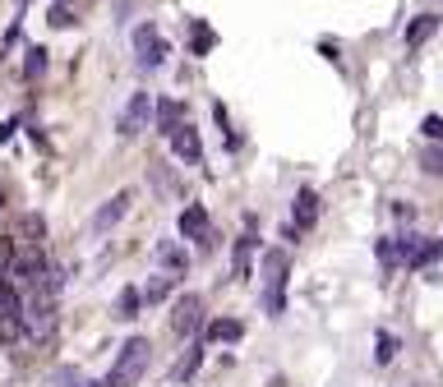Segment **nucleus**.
<instances>
[{
    "label": "nucleus",
    "mask_w": 443,
    "mask_h": 387,
    "mask_svg": "<svg viewBox=\"0 0 443 387\" xmlns=\"http://www.w3.org/2000/svg\"><path fill=\"white\" fill-rule=\"evenodd\" d=\"M55 290L51 281H42V286H28V295L19 300V318H23V332L33 337V342H46L55 332Z\"/></svg>",
    "instance_id": "1"
},
{
    "label": "nucleus",
    "mask_w": 443,
    "mask_h": 387,
    "mask_svg": "<svg viewBox=\"0 0 443 387\" xmlns=\"http://www.w3.org/2000/svg\"><path fill=\"white\" fill-rule=\"evenodd\" d=\"M148 360H153V346L144 342V337H134V342L121 346V360L111 365V374L102 378V387H134L139 378H144Z\"/></svg>",
    "instance_id": "2"
},
{
    "label": "nucleus",
    "mask_w": 443,
    "mask_h": 387,
    "mask_svg": "<svg viewBox=\"0 0 443 387\" xmlns=\"http://www.w3.org/2000/svg\"><path fill=\"white\" fill-rule=\"evenodd\" d=\"M203 328V295H180L176 304H171V332L176 337H194V332Z\"/></svg>",
    "instance_id": "3"
},
{
    "label": "nucleus",
    "mask_w": 443,
    "mask_h": 387,
    "mask_svg": "<svg viewBox=\"0 0 443 387\" xmlns=\"http://www.w3.org/2000/svg\"><path fill=\"white\" fill-rule=\"evenodd\" d=\"M264 267H268V300H264V304H268V314L277 318V314L287 309V254H277V249H273V254L264 258Z\"/></svg>",
    "instance_id": "4"
},
{
    "label": "nucleus",
    "mask_w": 443,
    "mask_h": 387,
    "mask_svg": "<svg viewBox=\"0 0 443 387\" xmlns=\"http://www.w3.org/2000/svg\"><path fill=\"white\" fill-rule=\"evenodd\" d=\"M166 143H171V153H176L185 166H199V162H203V134L194 129L189 120H180L176 129L166 134Z\"/></svg>",
    "instance_id": "5"
},
{
    "label": "nucleus",
    "mask_w": 443,
    "mask_h": 387,
    "mask_svg": "<svg viewBox=\"0 0 443 387\" xmlns=\"http://www.w3.org/2000/svg\"><path fill=\"white\" fill-rule=\"evenodd\" d=\"M134 51H139V65L144 69H157L166 60V42L157 37L153 23H139V28H134Z\"/></svg>",
    "instance_id": "6"
},
{
    "label": "nucleus",
    "mask_w": 443,
    "mask_h": 387,
    "mask_svg": "<svg viewBox=\"0 0 443 387\" xmlns=\"http://www.w3.org/2000/svg\"><path fill=\"white\" fill-rule=\"evenodd\" d=\"M148 115H153V97H148V92H130V101H125V111H121V134L125 139L144 134Z\"/></svg>",
    "instance_id": "7"
},
{
    "label": "nucleus",
    "mask_w": 443,
    "mask_h": 387,
    "mask_svg": "<svg viewBox=\"0 0 443 387\" xmlns=\"http://www.w3.org/2000/svg\"><path fill=\"white\" fill-rule=\"evenodd\" d=\"M130 203H134V194H130V189H121V194H111V199H107V203H102V208H97V212H93V221H88V231H93V235H107V231H111V226H116V221H121V217H125V212H130Z\"/></svg>",
    "instance_id": "8"
},
{
    "label": "nucleus",
    "mask_w": 443,
    "mask_h": 387,
    "mask_svg": "<svg viewBox=\"0 0 443 387\" xmlns=\"http://www.w3.org/2000/svg\"><path fill=\"white\" fill-rule=\"evenodd\" d=\"M319 221V194L314 189H300L296 194V231H310Z\"/></svg>",
    "instance_id": "9"
},
{
    "label": "nucleus",
    "mask_w": 443,
    "mask_h": 387,
    "mask_svg": "<svg viewBox=\"0 0 443 387\" xmlns=\"http://www.w3.org/2000/svg\"><path fill=\"white\" fill-rule=\"evenodd\" d=\"M19 244H42L46 240V221H42V212H23L19 217V235H14Z\"/></svg>",
    "instance_id": "10"
},
{
    "label": "nucleus",
    "mask_w": 443,
    "mask_h": 387,
    "mask_svg": "<svg viewBox=\"0 0 443 387\" xmlns=\"http://www.w3.org/2000/svg\"><path fill=\"white\" fill-rule=\"evenodd\" d=\"M203 231H208V212H203L199 203H189V208L180 212V235H185V240H199Z\"/></svg>",
    "instance_id": "11"
},
{
    "label": "nucleus",
    "mask_w": 443,
    "mask_h": 387,
    "mask_svg": "<svg viewBox=\"0 0 443 387\" xmlns=\"http://www.w3.org/2000/svg\"><path fill=\"white\" fill-rule=\"evenodd\" d=\"M157 263H162V267H166V272H171V276H185L189 258H185V254H180V249H176V240H162V244H157Z\"/></svg>",
    "instance_id": "12"
},
{
    "label": "nucleus",
    "mask_w": 443,
    "mask_h": 387,
    "mask_svg": "<svg viewBox=\"0 0 443 387\" xmlns=\"http://www.w3.org/2000/svg\"><path fill=\"white\" fill-rule=\"evenodd\" d=\"M434 33H439V14H421V19H416V23L407 28V46L416 51V46H421V42H430Z\"/></svg>",
    "instance_id": "13"
},
{
    "label": "nucleus",
    "mask_w": 443,
    "mask_h": 387,
    "mask_svg": "<svg viewBox=\"0 0 443 387\" xmlns=\"http://www.w3.org/2000/svg\"><path fill=\"white\" fill-rule=\"evenodd\" d=\"M203 337H208V342H240V337H245V328H240L236 318H212Z\"/></svg>",
    "instance_id": "14"
},
{
    "label": "nucleus",
    "mask_w": 443,
    "mask_h": 387,
    "mask_svg": "<svg viewBox=\"0 0 443 387\" xmlns=\"http://www.w3.org/2000/svg\"><path fill=\"white\" fill-rule=\"evenodd\" d=\"M180 120H185V106H180V101H171V97L157 101V125H162V134H171Z\"/></svg>",
    "instance_id": "15"
},
{
    "label": "nucleus",
    "mask_w": 443,
    "mask_h": 387,
    "mask_svg": "<svg viewBox=\"0 0 443 387\" xmlns=\"http://www.w3.org/2000/svg\"><path fill=\"white\" fill-rule=\"evenodd\" d=\"M139 304H144V295L134 286H125L121 295H116V318H139Z\"/></svg>",
    "instance_id": "16"
},
{
    "label": "nucleus",
    "mask_w": 443,
    "mask_h": 387,
    "mask_svg": "<svg viewBox=\"0 0 443 387\" xmlns=\"http://www.w3.org/2000/svg\"><path fill=\"white\" fill-rule=\"evenodd\" d=\"M23 337V318L19 314H0V346H10Z\"/></svg>",
    "instance_id": "17"
},
{
    "label": "nucleus",
    "mask_w": 443,
    "mask_h": 387,
    "mask_svg": "<svg viewBox=\"0 0 443 387\" xmlns=\"http://www.w3.org/2000/svg\"><path fill=\"white\" fill-rule=\"evenodd\" d=\"M254 235H245L240 244H236V276H250V258H254Z\"/></svg>",
    "instance_id": "18"
},
{
    "label": "nucleus",
    "mask_w": 443,
    "mask_h": 387,
    "mask_svg": "<svg viewBox=\"0 0 443 387\" xmlns=\"http://www.w3.org/2000/svg\"><path fill=\"white\" fill-rule=\"evenodd\" d=\"M374 360H379V365H393V360H397V337H393V332H379V351H374Z\"/></svg>",
    "instance_id": "19"
},
{
    "label": "nucleus",
    "mask_w": 443,
    "mask_h": 387,
    "mask_svg": "<svg viewBox=\"0 0 443 387\" xmlns=\"http://www.w3.org/2000/svg\"><path fill=\"white\" fill-rule=\"evenodd\" d=\"M14 267V235H0V281H10Z\"/></svg>",
    "instance_id": "20"
},
{
    "label": "nucleus",
    "mask_w": 443,
    "mask_h": 387,
    "mask_svg": "<svg viewBox=\"0 0 443 387\" xmlns=\"http://www.w3.org/2000/svg\"><path fill=\"white\" fill-rule=\"evenodd\" d=\"M42 69H46V51H42V46H33V51H28V60H23V74L37 78Z\"/></svg>",
    "instance_id": "21"
},
{
    "label": "nucleus",
    "mask_w": 443,
    "mask_h": 387,
    "mask_svg": "<svg viewBox=\"0 0 443 387\" xmlns=\"http://www.w3.org/2000/svg\"><path fill=\"white\" fill-rule=\"evenodd\" d=\"M199 360H203V342H199V346H194V351H189V355H185V360H180V369H176V378H180V383H185V378H189V374H194V369H199Z\"/></svg>",
    "instance_id": "22"
},
{
    "label": "nucleus",
    "mask_w": 443,
    "mask_h": 387,
    "mask_svg": "<svg viewBox=\"0 0 443 387\" xmlns=\"http://www.w3.org/2000/svg\"><path fill=\"white\" fill-rule=\"evenodd\" d=\"M46 23H51V28H74V14H69V10H55V5H51Z\"/></svg>",
    "instance_id": "23"
},
{
    "label": "nucleus",
    "mask_w": 443,
    "mask_h": 387,
    "mask_svg": "<svg viewBox=\"0 0 443 387\" xmlns=\"http://www.w3.org/2000/svg\"><path fill=\"white\" fill-rule=\"evenodd\" d=\"M421 129H425V139H434V143H439V139H443V115H425Z\"/></svg>",
    "instance_id": "24"
},
{
    "label": "nucleus",
    "mask_w": 443,
    "mask_h": 387,
    "mask_svg": "<svg viewBox=\"0 0 443 387\" xmlns=\"http://www.w3.org/2000/svg\"><path fill=\"white\" fill-rule=\"evenodd\" d=\"M425 171H430V176H443V148H430V153H425Z\"/></svg>",
    "instance_id": "25"
},
{
    "label": "nucleus",
    "mask_w": 443,
    "mask_h": 387,
    "mask_svg": "<svg viewBox=\"0 0 443 387\" xmlns=\"http://www.w3.org/2000/svg\"><path fill=\"white\" fill-rule=\"evenodd\" d=\"M379 263H397V240H379Z\"/></svg>",
    "instance_id": "26"
},
{
    "label": "nucleus",
    "mask_w": 443,
    "mask_h": 387,
    "mask_svg": "<svg viewBox=\"0 0 443 387\" xmlns=\"http://www.w3.org/2000/svg\"><path fill=\"white\" fill-rule=\"evenodd\" d=\"M171 281H176V276H166V281H153V286H148V300H166V290H171Z\"/></svg>",
    "instance_id": "27"
},
{
    "label": "nucleus",
    "mask_w": 443,
    "mask_h": 387,
    "mask_svg": "<svg viewBox=\"0 0 443 387\" xmlns=\"http://www.w3.org/2000/svg\"><path fill=\"white\" fill-rule=\"evenodd\" d=\"M79 387H102V383H79Z\"/></svg>",
    "instance_id": "28"
},
{
    "label": "nucleus",
    "mask_w": 443,
    "mask_h": 387,
    "mask_svg": "<svg viewBox=\"0 0 443 387\" xmlns=\"http://www.w3.org/2000/svg\"><path fill=\"white\" fill-rule=\"evenodd\" d=\"M0 212H5V194H0Z\"/></svg>",
    "instance_id": "29"
}]
</instances>
